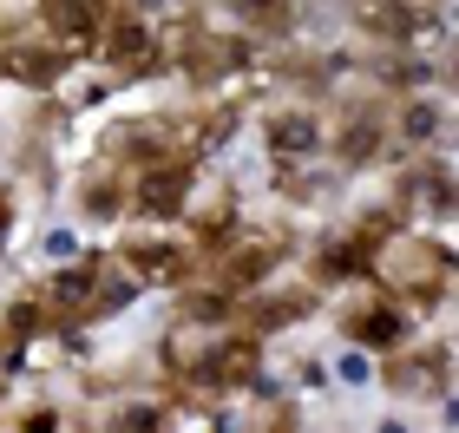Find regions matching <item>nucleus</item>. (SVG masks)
I'll return each mask as SVG.
<instances>
[{
	"label": "nucleus",
	"instance_id": "obj_1",
	"mask_svg": "<svg viewBox=\"0 0 459 433\" xmlns=\"http://www.w3.org/2000/svg\"><path fill=\"white\" fill-rule=\"evenodd\" d=\"M178 197H184V171L144 178V211H178Z\"/></svg>",
	"mask_w": 459,
	"mask_h": 433
},
{
	"label": "nucleus",
	"instance_id": "obj_4",
	"mask_svg": "<svg viewBox=\"0 0 459 433\" xmlns=\"http://www.w3.org/2000/svg\"><path fill=\"white\" fill-rule=\"evenodd\" d=\"M249 13H263V20H282V0H249Z\"/></svg>",
	"mask_w": 459,
	"mask_h": 433
},
{
	"label": "nucleus",
	"instance_id": "obj_2",
	"mask_svg": "<svg viewBox=\"0 0 459 433\" xmlns=\"http://www.w3.org/2000/svg\"><path fill=\"white\" fill-rule=\"evenodd\" d=\"M47 20L59 33H86L92 27V0H47Z\"/></svg>",
	"mask_w": 459,
	"mask_h": 433
},
{
	"label": "nucleus",
	"instance_id": "obj_3",
	"mask_svg": "<svg viewBox=\"0 0 459 433\" xmlns=\"http://www.w3.org/2000/svg\"><path fill=\"white\" fill-rule=\"evenodd\" d=\"M276 144H282V158H302V144L316 152V126H308V118H282V126H276Z\"/></svg>",
	"mask_w": 459,
	"mask_h": 433
}]
</instances>
